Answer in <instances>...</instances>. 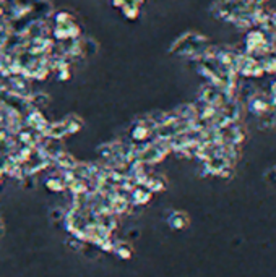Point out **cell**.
Segmentation results:
<instances>
[{"mask_svg": "<svg viewBox=\"0 0 276 277\" xmlns=\"http://www.w3.org/2000/svg\"><path fill=\"white\" fill-rule=\"evenodd\" d=\"M169 224L174 227V229H184V227L189 224V219H187V214H184V212H174L172 217L169 219Z\"/></svg>", "mask_w": 276, "mask_h": 277, "instance_id": "obj_1", "label": "cell"}]
</instances>
